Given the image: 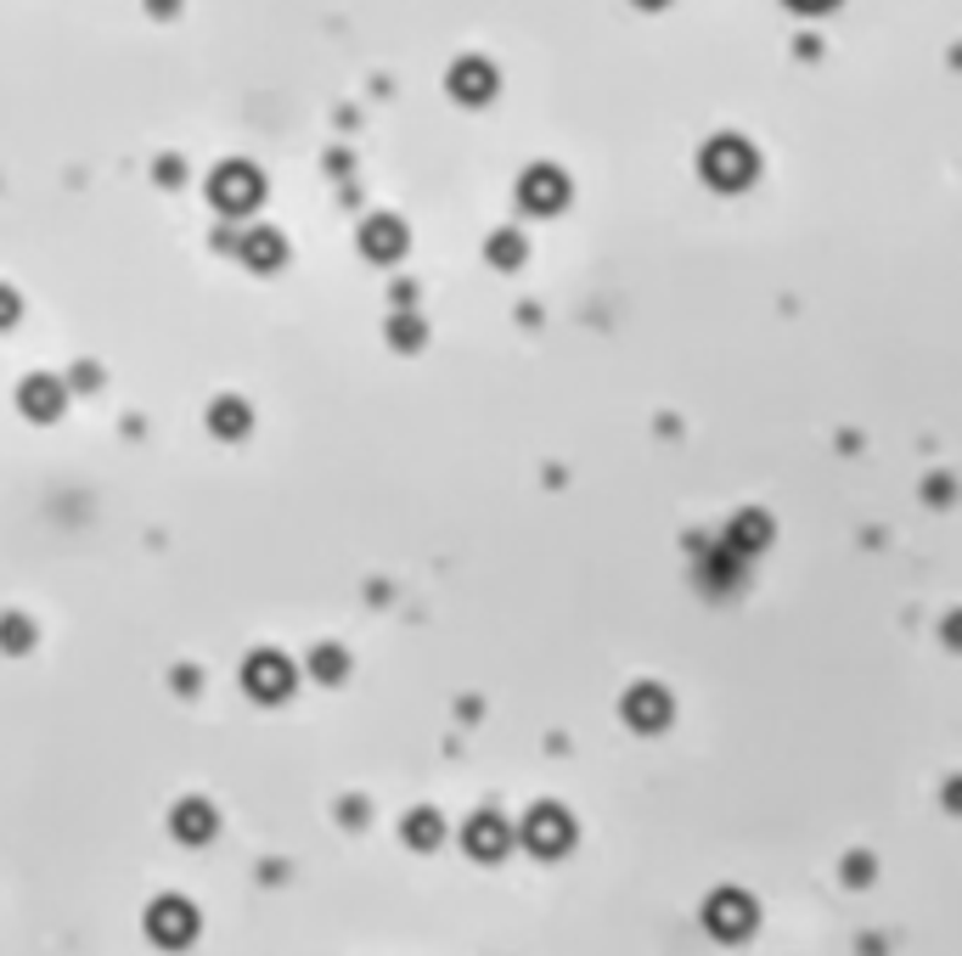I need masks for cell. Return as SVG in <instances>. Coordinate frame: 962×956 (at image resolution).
<instances>
[{"mask_svg":"<svg viewBox=\"0 0 962 956\" xmlns=\"http://www.w3.org/2000/svg\"><path fill=\"white\" fill-rule=\"evenodd\" d=\"M518 838L535 849V855H563L574 844V822H568V810H557V804H535Z\"/></svg>","mask_w":962,"mask_h":956,"instance_id":"obj_3","label":"cell"},{"mask_svg":"<svg viewBox=\"0 0 962 956\" xmlns=\"http://www.w3.org/2000/svg\"><path fill=\"white\" fill-rule=\"evenodd\" d=\"M406 844L434 849L440 844V810H411V816H406Z\"/></svg>","mask_w":962,"mask_h":956,"instance_id":"obj_17","label":"cell"},{"mask_svg":"<svg viewBox=\"0 0 962 956\" xmlns=\"http://www.w3.org/2000/svg\"><path fill=\"white\" fill-rule=\"evenodd\" d=\"M23 315V304H18V293H12V287H0V326H12Z\"/></svg>","mask_w":962,"mask_h":956,"instance_id":"obj_22","label":"cell"},{"mask_svg":"<svg viewBox=\"0 0 962 956\" xmlns=\"http://www.w3.org/2000/svg\"><path fill=\"white\" fill-rule=\"evenodd\" d=\"M462 844H467V855H478V860H496V855H507L512 827H507L501 816H473V822L462 827Z\"/></svg>","mask_w":962,"mask_h":956,"instance_id":"obj_11","label":"cell"},{"mask_svg":"<svg viewBox=\"0 0 962 956\" xmlns=\"http://www.w3.org/2000/svg\"><path fill=\"white\" fill-rule=\"evenodd\" d=\"M698 169H704L709 186L738 191V186L754 180V147H749V141H738V135H715L709 147H704V158H698Z\"/></svg>","mask_w":962,"mask_h":956,"instance_id":"obj_1","label":"cell"},{"mask_svg":"<svg viewBox=\"0 0 962 956\" xmlns=\"http://www.w3.org/2000/svg\"><path fill=\"white\" fill-rule=\"evenodd\" d=\"M624 721H631L637 732H659L670 721V692L653 687V681H637L631 692H624Z\"/></svg>","mask_w":962,"mask_h":956,"instance_id":"obj_9","label":"cell"},{"mask_svg":"<svg viewBox=\"0 0 962 956\" xmlns=\"http://www.w3.org/2000/svg\"><path fill=\"white\" fill-rule=\"evenodd\" d=\"M316 676H321V681H339V676H344V653H339V647H321V653H316Z\"/></svg>","mask_w":962,"mask_h":956,"instance_id":"obj_21","label":"cell"},{"mask_svg":"<svg viewBox=\"0 0 962 956\" xmlns=\"http://www.w3.org/2000/svg\"><path fill=\"white\" fill-rule=\"evenodd\" d=\"M209 427H214L220 440H243L248 427H254V411H248L243 400H236V394H225V400H214V405H209Z\"/></svg>","mask_w":962,"mask_h":956,"instance_id":"obj_14","label":"cell"},{"mask_svg":"<svg viewBox=\"0 0 962 956\" xmlns=\"http://www.w3.org/2000/svg\"><path fill=\"white\" fill-rule=\"evenodd\" d=\"M147 934L164 940V945H186L191 934H198V912H191L186 900H153L147 912Z\"/></svg>","mask_w":962,"mask_h":956,"instance_id":"obj_8","label":"cell"},{"mask_svg":"<svg viewBox=\"0 0 962 956\" xmlns=\"http://www.w3.org/2000/svg\"><path fill=\"white\" fill-rule=\"evenodd\" d=\"M63 400H68V389H63V382L57 377H29L23 382V389H18V405H23V416H34V422H52L57 411H63Z\"/></svg>","mask_w":962,"mask_h":956,"instance_id":"obj_10","label":"cell"},{"mask_svg":"<svg viewBox=\"0 0 962 956\" xmlns=\"http://www.w3.org/2000/svg\"><path fill=\"white\" fill-rule=\"evenodd\" d=\"M361 254H366L372 265H395V259L406 254V225H400L395 214H372V220L361 225Z\"/></svg>","mask_w":962,"mask_h":956,"instance_id":"obj_7","label":"cell"},{"mask_svg":"<svg viewBox=\"0 0 962 956\" xmlns=\"http://www.w3.org/2000/svg\"><path fill=\"white\" fill-rule=\"evenodd\" d=\"M29 642H34L29 619H18V613H7V619H0V647H7V653H23Z\"/></svg>","mask_w":962,"mask_h":956,"instance_id":"obj_20","label":"cell"},{"mask_svg":"<svg viewBox=\"0 0 962 956\" xmlns=\"http://www.w3.org/2000/svg\"><path fill=\"white\" fill-rule=\"evenodd\" d=\"M236 254H243L254 270H276L281 259H287V243H281V231H270V225H259V231H248L243 243H236Z\"/></svg>","mask_w":962,"mask_h":956,"instance_id":"obj_13","label":"cell"},{"mask_svg":"<svg viewBox=\"0 0 962 956\" xmlns=\"http://www.w3.org/2000/svg\"><path fill=\"white\" fill-rule=\"evenodd\" d=\"M243 687L259 698V703H281L287 692H294V664H287L281 653H254L243 664Z\"/></svg>","mask_w":962,"mask_h":956,"instance_id":"obj_5","label":"cell"},{"mask_svg":"<svg viewBox=\"0 0 962 956\" xmlns=\"http://www.w3.org/2000/svg\"><path fill=\"white\" fill-rule=\"evenodd\" d=\"M518 259H523V236L496 231V236H490V265H501V270H507V265H518Z\"/></svg>","mask_w":962,"mask_h":956,"instance_id":"obj_19","label":"cell"},{"mask_svg":"<svg viewBox=\"0 0 962 956\" xmlns=\"http://www.w3.org/2000/svg\"><path fill=\"white\" fill-rule=\"evenodd\" d=\"M451 90L462 96V102H485V96L496 90V74H490L485 63H456V74H451Z\"/></svg>","mask_w":962,"mask_h":956,"instance_id":"obj_16","label":"cell"},{"mask_svg":"<svg viewBox=\"0 0 962 956\" xmlns=\"http://www.w3.org/2000/svg\"><path fill=\"white\" fill-rule=\"evenodd\" d=\"M794 7H828V0H794Z\"/></svg>","mask_w":962,"mask_h":956,"instance_id":"obj_23","label":"cell"},{"mask_svg":"<svg viewBox=\"0 0 962 956\" xmlns=\"http://www.w3.org/2000/svg\"><path fill=\"white\" fill-rule=\"evenodd\" d=\"M704 923H709L715 940H743L754 929V900L738 894V889H715L709 905H704Z\"/></svg>","mask_w":962,"mask_h":956,"instance_id":"obj_4","label":"cell"},{"mask_svg":"<svg viewBox=\"0 0 962 956\" xmlns=\"http://www.w3.org/2000/svg\"><path fill=\"white\" fill-rule=\"evenodd\" d=\"M422 338H428V326H422L417 315H395V321H389V344H395V349H422Z\"/></svg>","mask_w":962,"mask_h":956,"instance_id":"obj_18","label":"cell"},{"mask_svg":"<svg viewBox=\"0 0 962 956\" xmlns=\"http://www.w3.org/2000/svg\"><path fill=\"white\" fill-rule=\"evenodd\" d=\"M214 804H203V799H180L175 804V838L180 844H209L214 838Z\"/></svg>","mask_w":962,"mask_h":956,"instance_id":"obj_12","label":"cell"},{"mask_svg":"<svg viewBox=\"0 0 962 956\" xmlns=\"http://www.w3.org/2000/svg\"><path fill=\"white\" fill-rule=\"evenodd\" d=\"M209 198H214V209L220 214H248V209H259V198H265V180H259V169L254 164H220L214 175H209Z\"/></svg>","mask_w":962,"mask_h":956,"instance_id":"obj_2","label":"cell"},{"mask_svg":"<svg viewBox=\"0 0 962 956\" xmlns=\"http://www.w3.org/2000/svg\"><path fill=\"white\" fill-rule=\"evenodd\" d=\"M760 546H772V518L765 512H738L732 518V552H760Z\"/></svg>","mask_w":962,"mask_h":956,"instance_id":"obj_15","label":"cell"},{"mask_svg":"<svg viewBox=\"0 0 962 956\" xmlns=\"http://www.w3.org/2000/svg\"><path fill=\"white\" fill-rule=\"evenodd\" d=\"M518 203H523L529 214H557V209L568 203V180H563L552 164H535V169L518 180Z\"/></svg>","mask_w":962,"mask_h":956,"instance_id":"obj_6","label":"cell"}]
</instances>
